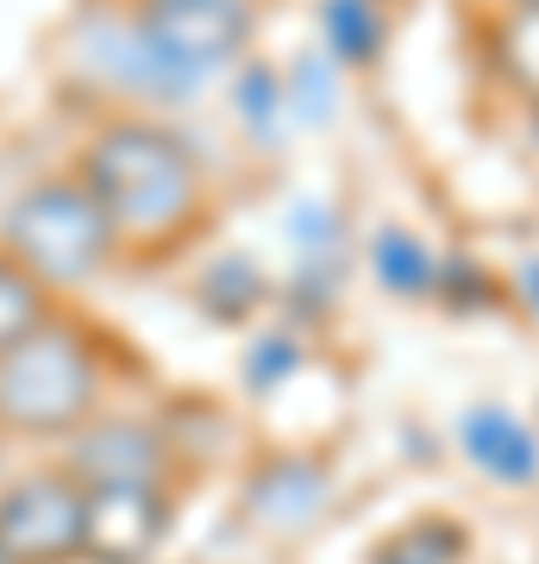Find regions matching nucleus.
Segmentation results:
<instances>
[{"label": "nucleus", "mask_w": 539, "mask_h": 564, "mask_svg": "<svg viewBox=\"0 0 539 564\" xmlns=\"http://www.w3.org/2000/svg\"><path fill=\"white\" fill-rule=\"evenodd\" d=\"M120 232V263H170L214 226V170L163 113H107L69 163Z\"/></svg>", "instance_id": "nucleus-1"}, {"label": "nucleus", "mask_w": 539, "mask_h": 564, "mask_svg": "<svg viewBox=\"0 0 539 564\" xmlns=\"http://www.w3.org/2000/svg\"><path fill=\"white\" fill-rule=\"evenodd\" d=\"M107 358L95 333L69 314H51L0 358V433L20 440H69L100 414Z\"/></svg>", "instance_id": "nucleus-2"}, {"label": "nucleus", "mask_w": 539, "mask_h": 564, "mask_svg": "<svg viewBox=\"0 0 539 564\" xmlns=\"http://www.w3.org/2000/svg\"><path fill=\"white\" fill-rule=\"evenodd\" d=\"M0 251L20 270H32L51 295H69V289H88L100 270L120 263V232L76 170H51L7 202Z\"/></svg>", "instance_id": "nucleus-3"}, {"label": "nucleus", "mask_w": 539, "mask_h": 564, "mask_svg": "<svg viewBox=\"0 0 539 564\" xmlns=\"http://www.w3.org/2000/svg\"><path fill=\"white\" fill-rule=\"evenodd\" d=\"M170 101L226 82L258 44V0H126Z\"/></svg>", "instance_id": "nucleus-4"}, {"label": "nucleus", "mask_w": 539, "mask_h": 564, "mask_svg": "<svg viewBox=\"0 0 539 564\" xmlns=\"http://www.w3.org/2000/svg\"><path fill=\"white\" fill-rule=\"evenodd\" d=\"M82 502L88 489L69 464L25 470L0 489V552L13 564H82Z\"/></svg>", "instance_id": "nucleus-5"}, {"label": "nucleus", "mask_w": 539, "mask_h": 564, "mask_svg": "<svg viewBox=\"0 0 539 564\" xmlns=\"http://www.w3.org/2000/svg\"><path fill=\"white\" fill-rule=\"evenodd\" d=\"M282 232H289L295 270H289V282H282L277 302L295 314V326H301V314H308V326H314L320 314L345 295V282H352V263H358V232H352V220H345L339 202H320V195H308V202L289 207Z\"/></svg>", "instance_id": "nucleus-6"}, {"label": "nucleus", "mask_w": 539, "mask_h": 564, "mask_svg": "<svg viewBox=\"0 0 539 564\" xmlns=\"http://www.w3.org/2000/svg\"><path fill=\"white\" fill-rule=\"evenodd\" d=\"M88 502H82V564H151L163 540H170V521H176V502H170V484H82Z\"/></svg>", "instance_id": "nucleus-7"}, {"label": "nucleus", "mask_w": 539, "mask_h": 564, "mask_svg": "<svg viewBox=\"0 0 539 564\" xmlns=\"http://www.w3.org/2000/svg\"><path fill=\"white\" fill-rule=\"evenodd\" d=\"M69 470L82 484H170L176 477V452L163 440L158 421H88L69 433Z\"/></svg>", "instance_id": "nucleus-8"}, {"label": "nucleus", "mask_w": 539, "mask_h": 564, "mask_svg": "<svg viewBox=\"0 0 539 564\" xmlns=\"http://www.w3.org/2000/svg\"><path fill=\"white\" fill-rule=\"evenodd\" d=\"M245 514L270 533H301L333 502V470L314 452H270L245 470Z\"/></svg>", "instance_id": "nucleus-9"}, {"label": "nucleus", "mask_w": 539, "mask_h": 564, "mask_svg": "<svg viewBox=\"0 0 539 564\" xmlns=\"http://www.w3.org/2000/svg\"><path fill=\"white\" fill-rule=\"evenodd\" d=\"M459 452L464 464L489 477L496 489H533L539 484V426L515 414L508 402H471L459 414Z\"/></svg>", "instance_id": "nucleus-10"}, {"label": "nucleus", "mask_w": 539, "mask_h": 564, "mask_svg": "<svg viewBox=\"0 0 539 564\" xmlns=\"http://www.w3.org/2000/svg\"><path fill=\"white\" fill-rule=\"evenodd\" d=\"M440 263L445 251L420 226H401V220H382L364 232V276L377 282V295L389 302H433V289H440Z\"/></svg>", "instance_id": "nucleus-11"}, {"label": "nucleus", "mask_w": 539, "mask_h": 564, "mask_svg": "<svg viewBox=\"0 0 539 564\" xmlns=\"http://www.w3.org/2000/svg\"><path fill=\"white\" fill-rule=\"evenodd\" d=\"M396 39V0H314V44L345 76L377 69Z\"/></svg>", "instance_id": "nucleus-12"}, {"label": "nucleus", "mask_w": 539, "mask_h": 564, "mask_svg": "<svg viewBox=\"0 0 539 564\" xmlns=\"http://www.w3.org/2000/svg\"><path fill=\"white\" fill-rule=\"evenodd\" d=\"M277 295H282V282H270V270L251 251H220L195 276V307L214 326H258V314L277 307Z\"/></svg>", "instance_id": "nucleus-13"}, {"label": "nucleus", "mask_w": 539, "mask_h": 564, "mask_svg": "<svg viewBox=\"0 0 539 564\" xmlns=\"http://www.w3.org/2000/svg\"><path fill=\"white\" fill-rule=\"evenodd\" d=\"M477 57H483V76L515 107L539 101V13H489L483 7Z\"/></svg>", "instance_id": "nucleus-14"}, {"label": "nucleus", "mask_w": 539, "mask_h": 564, "mask_svg": "<svg viewBox=\"0 0 539 564\" xmlns=\"http://www.w3.org/2000/svg\"><path fill=\"white\" fill-rule=\"evenodd\" d=\"M226 107H233V120H239L251 151H277L295 132L289 126V95H282V63L258 57V51L226 76Z\"/></svg>", "instance_id": "nucleus-15"}, {"label": "nucleus", "mask_w": 539, "mask_h": 564, "mask_svg": "<svg viewBox=\"0 0 539 564\" xmlns=\"http://www.w3.org/2000/svg\"><path fill=\"white\" fill-rule=\"evenodd\" d=\"M471 545V521L459 514H408L364 552V564H464Z\"/></svg>", "instance_id": "nucleus-16"}, {"label": "nucleus", "mask_w": 539, "mask_h": 564, "mask_svg": "<svg viewBox=\"0 0 539 564\" xmlns=\"http://www.w3.org/2000/svg\"><path fill=\"white\" fill-rule=\"evenodd\" d=\"M282 95H289V126L295 132H320V126L339 120L345 107V69L326 51H295L282 63Z\"/></svg>", "instance_id": "nucleus-17"}, {"label": "nucleus", "mask_w": 539, "mask_h": 564, "mask_svg": "<svg viewBox=\"0 0 539 564\" xmlns=\"http://www.w3.org/2000/svg\"><path fill=\"white\" fill-rule=\"evenodd\" d=\"M433 302H440L445 314H459V321H483V314L508 307V270H489L477 251H445Z\"/></svg>", "instance_id": "nucleus-18"}, {"label": "nucleus", "mask_w": 539, "mask_h": 564, "mask_svg": "<svg viewBox=\"0 0 539 564\" xmlns=\"http://www.w3.org/2000/svg\"><path fill=\"white\" fill-rule=\"evenodd\" d=\"M308 364V339H301L295 321H277V326H258L239 351V377L251 395H277L282 383H295V370Z\"/></svg>", "instance_id": "nucleus-19"}, {"label": "nucleus", "mask_w": 539, "mask_h": 564, "mask_svg": "<svg viewBox=\"0 0 539 564\" xmlns=\"http://www.w3.org/2000/svg\"><path fill=\"white\" fill-rule=\"evenodd\" d=\"M51 314H57V295H51L32 270H20V263L0 251V358H7L25 333H39Z\"/></svg>", "instance_id": "nucleus-20"}, {"label": "nucleus", "mask_w": 539, "mask_h": 564, "mask_svg": "<svg viewBox=\"0 0 539 564\" xmlns=\"http://www.w3.org/2000/svg\"><path fill=\"white\" fill-rule=\"evenodd\" d=\"M508 307H520V314L539 326V251H520V258L508 263Z\"/></svg>", "instance_id": "nucleus-21"}, {"label": "nucleus", "mask_w": 539, "mask_h": 564, "mask_svg": "<svg viewBox=\"0 0 539 564\" xmlns=\"http://www.w3.org/2000/svg\"><path fill=\"white\" fill-rule=\"evenodd\" d=\"M515 120H520V132H515L520 158H527V170H533V176H539V101L515 107Z\"/></svg>", "instance_id": "nucleus-22"}, {"label": "nucleus", "mask_w": 539, "mask_h": 564, "mask_svg": "<svg viewBox=\"0 0 539 564\" xmlns=\"http://www.w3.org/2000/svg\"><path fill=\"white\" fill-rule=\"evenodd\" d=\"M489 13H539V0H483Z\"/></svg>", "instance_id": "nucleus-23"}, {"label": "nucleus", "mask_w": 539, "mask_h": 564, "mask_svg": "<svg viewBox=\"0 0 539 564\" xmlns=\"http://www.w3.org/2000/svg\"><path fill=\"white\" fill-rule=\"evenodd\" d=\"M0 564H13V558H7V552H0Z\"/></svg>", "instance_id": "nucleus-24"}]
</instances>
